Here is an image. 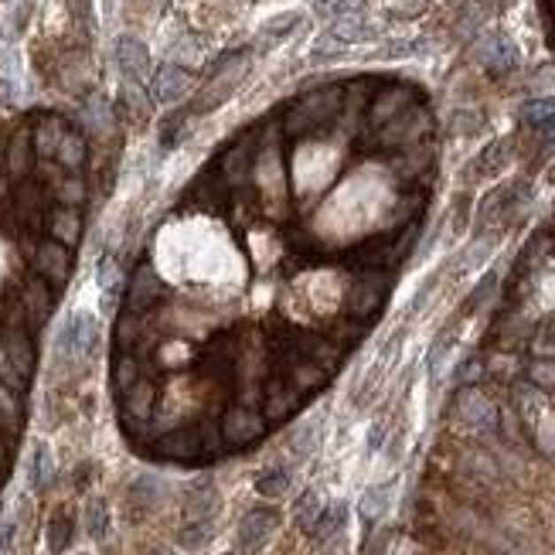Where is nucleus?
<instances>
[{
    "mask_svg": "<svg viewBox=\"0 0 555 555\" xmlns=\"http://www.w3.org/2000/svg\"><path fill=\"white\" fill-rule=\"evenodd\" d=\"M344 51H348V48H344L341 42H337V38H331V35L324 31V35H317V42H313L311 62H317V66H328V62H337Z\"/></svg>",
    "mask_w": 555,
    "mask_h": 555,
    "instance_id": "39",
    "label": "nucleus"
},
{
    "mask_svg": "<svg viewBox=\"0 0 555 555\" xmlns=\"http://www.w3.org/2000/svg\"><path fill=\"white\" fill-rule=\"evenodd\" d=\"M392 505V484H375V488H368L361 494V501H358V514L368 521V525H375L378 518L389 511Z\"/></svg>",
    "mask_w": 555,
    "mask_h": 555,
    "instance_id": "27",
    "label": "nucleus"
},
{
    "mask_svg": "<svg viewBox=\"0 0 555 555\" xmlns=\"http://www.w3.org/2000/svg\"><path fill=\"white\" fill-rule=\"evenodd\" d=\"M320 511H324V497H320L317 490H307V494H300V497H297V505H293V518H297V525H300L304 532H311L313 521L320 518Z\"/></svg>",
    "mask_w": 555,
    "mask_h": 555,
    "instance_id": "33",
    "label": "nucleus"
},
{
    "mask_svg": "<svg viewBox=\"0 0 555 555\" xmlns=\"http://www.w3.org/2000/svg\"><path fill=\"white\" fill-rule=\"evenodd\" d=\"M228 555H235V552H228Z\"/></svg>",
    "mask_w": 555,
    "mask_h": 555,
    "instance_id": "57",
    "label": "nucleus"
},
{
    "mask_svg": "<svg viewBox=\"0 0 555 555\" xmlns=\"http://www.w3.org/2000/svg\"><path fill=\"white\" fill-rule=\"evenodd\" d=\"M112 378H116V389L127 392L130 385L140 382V361H136L130 351H119V355H116V365H112Z\"/></svg>",
    "mask_w": 555,
    "mask_h": 555,
    "instance_id": "38",
    "label": "nucleus"
},
{
    "mask_svg": "<svg viewBox=\"0 0 555 555\" xmlns=\"http://www.w3.org/2000/svg\"><path fill=\"white\" fill-rule=\"evenodd\" d=\"M300 27H304V14L300 11H280V14H273V18L263 21V27H259V45L263 48L283 45Z\"/></svg>",
    "mask_w": 555,
    "mask_h": 555,
    "instance_id": "14",
    "label": "nucleus"
},
{
    "mask_svg": "<svg viewBox=\"0 0 555 555\" xmlns=\"http://www.w3.org/2000/svg\"><path fill=\"white\" fill-rule=\"evenodd\" d=\"M344 110V89L341 86H324L317 92H307L300 96L293 106L287 110V119H283V134L289 136H313L317 130H328L334 119Z\"/></svg>",
    "mask_w": 555,
    "mask_h": 555,
    "instance_id": "2",
    "label": "nucleus"
},
{
    "mask_svg": "<svg viewBox=\"0 0 555 555\" xmlns=\"http://www.w3.org/2000/svg\"><path fill=\"white\" fill-rule=\"evenodd\" d=\"M82 123L89 127L92 134H106V130L112 127L110 103H106V99H99V96H92L89 103L82 106Z\"/></svg>",
    "mask_w": 555,
    "mask_h": 555,
    "instance_id": "37",
    "label": "nucleus"
},
{
    "mask_svg": "<svg viewBox=\"0 0 555 555\" xmlns=\"http://www.w3.org/2000/svg\"><path fill=\"white\" fill-rule=\"evenodd\" d=\"M55 195H58L62 204H72V208H75V204H82V201H86V184H82L79 178H66V181H58V184H55Z\"/></svg>",
    "mask_w": 555,
    "mask_h": 555,
    "instance_id": "45",
    "label": "nucleus"
},
{
    "mask_svg": "<svg viewBox=\"0 0 555 555\" xmlns=\"http://www.w3.org/2000/svg\"><path fill=\"white\" fill-rule=\"evenodd\" d=\"M4 457H7V446H4V440H0V464H4Z\"/></svg>",
    "mask_w": 555,
    "mask_h": 555,
    "instance_id": "55",
    "label": "nucleus"
},
{
    "mask_svg": "<svg viewBox=\"0 0 555 555\" xmlns=\"http://www.w3.org/2000/svg\"><path fill=\"white\" fill-rule=\"evenodd\" d=\"M66 130L68 127L58 119V116H45V119H38V127L31 130V147H35V154L45 157V160H55V150H58V143H62Z\"/></svg>",
    "mask_w": 555,
    "mask_h": 555,
    "instance_id": "18",
    "label": "nucleus"
},
{
    "mask_svg": "<svg viewBox=\"0 0 555 555\" xmlns=\"http://www.w3.org/2000/svg\"><path fill=\"white\" fill-rule=\"evenodd\" d=\"M453 348V334L446 331V334H440L436 341H433V348H429V372L436 375L440 372V365H443V358H446V351Z\"/></svg>",
    "mask_w": 555,
    "mask_h": 555,
    "instance_id": "49",
    "label": "nucleus"
},
{
    "mask_svg": "<svg viewBox=\"0 0 555 555\" xmlns=\"http://www.w3.org/2000/svg\"><path fill=\"white\" fill-rule=\"evenodd\" d=\"M11 538H14V521H11V518H4V521H0V555L7 552Z\"/></svg>",
    "mask_w": 555,
    "mask_h": 555,
    "instance_id": "50",
    "label": "nucleus"
},
{
    "mask_svg": "<svg viewBox=\"0 0 555 555\" xmlns=\"http://www.w3.org/2000/svg\"><path fill=\"white\" fill-rule=\"evenodd\" d=\"M130 7H143V4H150V0H127Z\"/></svg>",
    "mask_w": 555,
    "mask_h": 555,
    "instance_id": "54",
    "label": "nucleus"
},
{
    "mask_svg": "<svg viewBox=\"0 0 555 555\" xmlns=\"http://www.w3.org/2000/svg\"><path fill=\"white\" fill-rule=\"evenodd\" d=\"M222 505L219 497V488L212 484V477H198L191 488H188V521H204V518H215V511Z\"/></svg>",
    "mask_w": 555,
    "mask_h": 555,
    "instance_id": "13",
    "label": "nucleus"
},
{
    "mask_svg": "<svg viewBox=\"0 0 555 555\" xmlns=\"http://www.w3.org/2000/svg\"><path fill=\"white\" fill-rule=\"evenodd\" d=\"M0 344H4L7 358L14 361V368H18L24 378H31V372H35V344H31V337L21 331V324H18V328H7L4 337H0Z\"/></svg>",
    "mask_w": 555,
    "mask_h": 555,
    "instance_id": "15",
    "label": "nucleus"
},
{
    "mask_svg": "<svg viewBox=\"0 0 555 555\" xmlns=\"http://www.w3.org/2000/svg\"><path fill=\"white\" fill-rule=\"evenodd\" d=\"M164 555H167V552H164Z\"/></svg>",
    "mask_w": 555,
    "mask_h": 555,
    "instance_id": "58",
    "label": "nucleus"
},
{
    "mask_svg": "<svg viewBox=\"0 0 555 555\" xmlns=\"http://www.w3.org/2000/svg\"><path fill=\"white\" fill-rule=\"evenodd\" d=\"M273 528H276V511L273 508L249 511L243 521H239V528H235V542H239L243 552H252V549L266 545Z\"/></svg>",
    "mask_w": 555,
    "mask_h": 555,
    "instance_id": "12",
    "label": "nucleus"
},
{
    "mask_svg": "<svg viewBox=\"0 0 555 555\" xmlns=\"http://www.w3.org/2000/svg\"><path fill=\"white\" fill-rule=\"evenodd\" d=\"M130 490H134V501H140L143 508H157V505L167 497V484H164L160 477H150V474L136 477Z\"/></svg>",
    "mask_w": 555,
    "mask_h": 555,
    "instance_id": "32",
    "label": "nucleus"
},
{
    "mask_svg": "<svg viewBox=\"0 0 555 555\" xmlns=\"http://www.w3.org/2000/svg\"><path fill=\"white\" fill-rule=\"evenodd\" d=\"M521 123L532 127V130H555V96L528 99L521 106Z\"/></svg>",
    "mask_w": 555,
    "mask_h": 555,
    "instance_id": "24",
    "label": "nucleus"
},
{
    "mask_svg": "<svg viewBox=\"0 0 555 555\" xmlns=\"http://www.w3.org/2000/svg\"><path fill=\"white\" fill-rule=\"evenodd\" d=\"M191 89H195V75L188 72V66H178V62H164L150 75V99L164 106L181 103Z\"/></svg>",
    "mask_w": 555,
    "mask_h": 555,
    "instance_id": "8",
    "label": "nucleus"
},
{
    "mask_svg": "<svg viewBox=\"0 0 555 555\" xmlns=\"http://www.w3.org/2000/svg\"><path fill=\"white\" fill-rule=\"evenodd\" d=\"M460 420L466 426H474V429H494L497 426V409L490 405L488 396H481V392H464V399H460Z\"/></svg>",
    "mask_w": 555,
    "mask_h": 555,
    "instance_id": "17",
    "label": "nucleus"
},
{
    "mask_svg": "<svg viewBox=\"0 0 555 555\" xmlns=\"http://www.w3.org/2000/svg\"><path fill=\"white\" fill-rule=\"evenodd\" d=\"M222 433L219 436H204V429H191V426H184V429H171V433H164L160 440L154 443V450L160 457H167V460H181V464H188V460H198V457H208V453H219L222 450Z\"/></svg>",
    "mask_w": 555,
    "mask_h": 555,
    "instance_id": "3",
    "label": "nucleus"
},
{
    "mask_svg": "<svg viewBox=\"0 0 555 555\" xmlns=\"http://www.w3.org/2000/svg\"><path fill=\"white\" fill-rule=\"evenodd\" d=\"M51 477H55V464H51V450L45 443L35 446V453H31V464H27V481H31V488L35 490H45L51 484Z\"/></svg>",
    "mask_w": 555,
    "mask_h": 555,
    "instance_id": "29",
    "label": "nucleus"
},
{
    "mask_svg": "<svg viewBox=\"0 0 555 555\" xmlns=\"http://www.w3.org/2000/svg\"><path fill=\"white\" fill-rule=\"evenodd\" d=\"M297 396H300V389L287 382V378H273L266 385V416L269 420H283L289 409L297 405Z\"/></svg>",
    "mask_w": 555,
    "mask_h": 555,
    "instance_id": "19",
    "label": "nucleus"
},
{
    "mask_svg": "<svg viewBox=\"0 0 555 555\" xmlns=\"http://www.w3.org/2000/svg\"><path fill=\"white\" fill-rule=\"evenodd\" d=\"M259 143H263V130H252V134H243L239 140H232L222 150V157H219V178L225 184H249Z\"/></svg>",
    "mask_w": 555,
    "mask_h": 555,
    "instance_id": "5",
    "label": "nucleus"
},
{
    "mask_svg": "<svg viewBox=\"0 0 555 555\" xmlns=\"http://www.w3.org/2000/svg\"><path fill=\"white\" fill-rule=\"evenodd\" d=\"M378 443H382V426H375L372 436H368V446H372V450H378Z\"/></svg>",
    "mask_w": 555,
    "mask_h": 555,
    "instance_id": "53",
    "label": "nucleus"
},
{
    "mask_svg": "<svg viewBox=\"0 0 555 555\" xmlns=\"http://www.w3.org/2000/svg\"><path fill=\"white\" fill-rule=\"evenodd\" d=\"M317 433H320V422H304L293 436H289V450L297 457H311L313 446H317Z\"/></svg>",
    "mask_w": 555,
    "mask_h": 555,
    "instance_id": "41",
    "label": "nucleus"
},
{
    "mask_svg": "<svg viewBox=\"0 0 555 555\" xmlns=\"http://www.w3.org/2000/svg\"><path fill=\"white\" fill-rule=\"evenodd\" d=\"M538 378H549V385H555V365H545V368H538Z\"/></svg>",
    "mask_w": 555,
    "mask_h": 555,
    "instance_id": "52",
    "label": "nucleus"
},
{
    "mask_svg": "<svg viewBox=\"0 0 555 555\" xmlns=\"http://www.w3.org/2000/svg\"><path fill=\"white\" fill-rule=\"evenodd\" d=\"M337 157L341 150L328 143V140H317V136H300L297 150L289 157V181H293V195L297 198H311L317 195L328 181H331L334 167H337Z\"/></svg>",
    "mask_w": 555,
    "mask_h": 555,
    "instance_id": "1",
    "label": "nucleus"
},
{
    "mask_svg": "<svg viewBox=\"0 0 555 555\" xmlns=\"http://www.w3.org/2000/svg\"><path fill=\"white\" fill-rule=\"evenodd\" d=\"M481 127H484V116L477 110H457L450 116V130H453V134L470 136V134H477Z\"/></svg>",
    "mask_w": 555,
    "mask_h": 555,
    "instance_id": "42",
    "label": "nucleus"
},
{
    "mask_svg": "<svg viewBox=\"0 0 555 555\" xmlns=\"http://www.w3.org/2000/svg\"><path fill=\"white\" fill-rule=\"evenodd\" d=\"M477 375H481V361H466L464 368H460V382H464V385H470Z\"/></svg>",
    "mask_w": 555,
    "mask_h": 555,
    "instance_id": "51",
    "label": "nucleus"
},
{
    "mask_svg": "<svg viewBox=\"0 0 555 555\" xmlns=\"http://www.w3.org/2000/svg\"><path fill=\"white\" fill-rule=\"evenodd\" d=\"M96 344H99V320L89 311L72 313L55 337V348L66 361H86V358H92Z\"/></svg>",
    "mask_w": 555,
    "mask_h": 555,
    "instance_id": "4",
    "label": "nucleus"
},
{
    "mask_svg": "<svg viewBox=\"0 0 555 555\" xmlns=\"http://www.w3.org/2000/svg\"><path fill=\"white\" fill-rule=\"evenodd\" d=\"M123 293H127V311L147 317V313L154 311L157 304L167 297V287L160 283V276H157L154 266H136Z\"/></svg>",
    "mask_w": 555,
    "mask_h": 555,
    "instance_id": "7",
    "label": "nucleus"
},
{
    "mask_svg": "<svg viewBox=\"0 0 555 555\" xmlns=\"http://www.w3.org/2000/svg\"><path fill=\"white\" fill-rule=\"evenodd\" d=\"M361 0H311V7L320 18H341V14H355Z\"/></svg>",
    "mask_w": 555,
    "mask_h": 555,
    "instance_id": "43",
    "label": "nucleus"
},
{
    "mask_svg": "<svg viewBox=\"0 0 555 555\" xmlns=\"http://www.w3.org/2000/svg\"><path fill=\"white\" fill-rule=\"evenodd\" d=\"M116 68L123 75V82H147L150 79V48L143 45L136 35H119L116 48H112Z\"/></svg>",
    "mask_w": 555,
    "mask_h": 555,
    "instance_id": "9",
    "label": "nucleus"
},
{
    "mask_svg": "<svg viewBox=\"0 0 555 555\" xmlns=\"http://www.w3.org/2000/svg\"><path fill=\"white\" fill-rule=\"evenodd\" d=\"M0 382H4V385H11L14 392H24V389H27V378H24L21 372L14 368V361L7 358L4 344H0Z\"/></svg>",
    "mask_w": 555,
    "mask_h": 555,
    "instance_id": "46",
    "label": "nucleus"
},
{
    "mask_svg": "<svg viewBox=\"0 0 555 555\" xmlns=\"http://www.w3.org/2000/svg\"><path fill=\"white\" fill-rule=\"evenodd\" d=\"M72 538H75V521H72V514L58 511L51 518V525H48V549L55 555H62L72 545Z\"/></svg>",
    "mask_w": 555,
    "mask_h": 555,
    "instance_id": "31",
    "label": "nucleus"
},
{
    "mask_svg": "<svg viewBox=\"0 0 555 555\" xmlns=\"http://www.w3.org/2000/svg\"><path fill=\"white\" fill-rule=\"evenodd\" d=\"M508 157H511L508 140H494V143H488V147L477 154V160L470 164V171H474L477 178H494V174H501V167L508 164Z\"/></svg>",
    "mask_w": 555,
    "mask_h": 555,
    "instance_id": "22",
    "label": "nucleus"
},
{
    "mask_svg": "<svg viewBox=\"0 0 555 555\" xmlns=\"http://www.w3.org/2000/svg\"><path fill=\"white\" fill-rule=\"evenodd\" d=\"M51 235H55V243H75L79 239V232H82V222H79V212L72 208V204H62V208H55V215H51Z\"/></svg>",
    "mask_w": 555,
    "mask_h": 555,
    "instance_id": "28",
    "label": "nucleus"
},
{
    "mask_svg": "<svg viewBox=\"0 0 555 555\" xmlns=\"http://www.w3.org/2000/svg\"><path fill=\"white\" fill-rule=\"evenodd\" d=\"M494 287H497V273H484V280L474 287V293H470V300H466V311H477L484 300H488L490 293H494Z\"/></svg>",
    "mask_w": 555,
    "mask_h": 555,
    "instance_id": "48",
    "label": "nucleus"
},
{
    "mask_svg": "<svg viewBox=\"0 0 555 555\" xmlns=\"http://www.w3.org/2000/svg\"><path fill=\"white\" fill-rule=\"evenodd\" d=\"M477 62L494 72V75H505V72H514L521 55H518V45L511 42L505 31H488L481 42H477Z\"/></svg>",
    "mask_w": 555,
    "mask_h": 555,
    "instance_id": "10",
    "label": "nucleus"
},
{
    "mask_svg": "<svg viewBox=\"0 0 555 555\" xmlns=\"http://www.w3.org/2000/svg\"><path fill=\"white\" fill-rule=\"evenodd\" d=\"M409 106H412V92L405 89V86H392V89H385L375 103H372L368 116H372L375 123H389L392 116H399V112L409 110Z\"/></svg>",
    "mask_w": 555,
    "mask_h": 555,
    "instance_id": "20",
    "label": "nucleus"
},
{
    "mask_svg": "<svg viewBox=\"0 0 555 555\" xmlns=\"http://www.w3.org/2000/svg\"><path fill=\"white\" fill-rule=\"evenodd\" d=\"M219 433H222V443L245 446L266 433V416H263L259 409H252L249 402H243V405H228L222 416V426H219Z\"/></svg>",
    "mask_w": 555,
    "mask_h": 555,
    "instance_id": "6",
    "label": "nucleus"
},
{
    "mask_svg": "<svg viewBox=\"0 0 555 555\" xmlns=\"http://www.w3.org/2000/svg\"><path fill=\"white\" fill-rule=\"evenodd\" d=\"M344 521H348V505H341V501H334V505H324L320 518L313 521L311 538H317V542H331L334 535L344 528Z\"/></svg>",
    "mask_w": 555,
    "mask_h": 555,
    "instance_id": "23",
    "label": "nucleus"
},
{
    "mask_svg": "<svg viewBox=\"0 0 555 555\" xmlns=\"http://www.w3.org/2000/svg\"><path fill=\"white\" fill-rule=\"evenodd\" d=\"M212 532H215L212 518H204V521H188L178 535L181 549H188V552H201V549L212 542Z\"/></svg>",
    "mask_w": 555,
    "mask_h": 555,
    "instance_id": "34",
    "label": "nucleus"
},
{
    "mask_svg": "<svg viewBox=\"0 0 555 555\" xmlns=\"http://www.w3.org/2000/svg\"><path fill=\"white\" fill-rule=\"evenodd\" d=\"M86 157H89L86 136L75 134V130H66L62 143H58V150H55V160H58V164H62L66 171H79V167L86 164Z\"/></svg>",
    "mask_w": 555,
    "mask_h": 555,
    "instance_id": "26",
    "label": "nucleus"
},
{
    "mask_svg": "<svg viewBox=\"0 0 555 555\" xmlns=\"http://www.w3.org/2000/svg\"><path fill=\"white\" fill-rule=\"evenodd\" d=\"M21 300H24V311L31 313V320L35 324H45V317L51 313V289H48V283L42 276L24 287Z\"/></svg>",
    "mask_w": 555,
    "mask_h": 555,
    "instance_id": "25",
    "label": "nucleus"
},
{
    "mask_svg": "<svg viewBox=\"0 0 555 555\" xmlns=\"http://www.w3.org/2000/svg\"><path fill=\"white\" fill-rule=\"evenodd\" d=\"M328 35L331 38H337L344 48L358 45V42H368L372 35H375V27L368 24V18H361V14H341V18H334L331 24H328Z\"/></svg>",
    "mask_w": 555,
    "mask_h": 555,
    "instance_id": "16",
    "label": "nucleus"
},
{
    "mask_svg": "<svg viewBox=\"0 0 555 555\" xmlns=\"http://www.w3.org/2000/svg\"><path fill=\"white\" fill-rule=\"evenodd\" d=\"M31 157H35V147H31V136L21 134L14 143H11V150H7V171L14 174V178H24L27 171H31Z\"/></svg>",
    "mask_w": 555,
    "mask_h": 555,
    "instance_id": "36",
    "label": "nucleus"
},
{
    "mask_svg": "<svg viewBox=\"0 0 555 555\" xmlns=\"http://www.w3.org/2000/svg\"><path fill=\"white\" fill-rule=\"evenodd\" d=\"M256 490L263 497H283L289 490V470L287 466H266L259 477H256Z\"/></svg>",
    "mask_w": 555,
    "mask_h": 555,
    "instance_id": "35",
    "label": "nucleus"
},
{
    "mask_svg": "<svg viewBox=\"0 0 555 555\" xmlns=\"http://www.w3.org/2000/svg\"><path fill=\"white\" fill-rule=\"evenodd\" d=\"M0 412H4L7 422L21 420V399H18V392H14L11 385H4V382H0Z\"/></svg>",
    "mask_w": 555,
    "mask_h": 555,
    "instance_id": "47",
    "label": "nucleus"
},
{
    "mask_svg": "<svg viewBox=\"0 0 555 555\" xmlns=\"http://www.w3.org/2000/svg\"><path fill=\"white\" fill-rule=\"evenodd\" d=\"M96 283L103 289V311H112V307H116V293L123 287V273H119V263H116L112 252H106V256L99 259V266H96Z\"/></svg>",
    "mask_w": 555,
    "mask_h": 555,
    "instance_id": "21",
    "label": "nucleus"
},
{
    "mask_svg": "<svg viewBox=\"0 0 555 555\" xmlns=\"http://www.w3.org/2000/svg\"><path fill=\"white\" fill-rule=\"evenodd\" d=\"M86 532H89V538H106L110 535V508L103 501H89V508H86Z\"/></svg>",
    "mask_w": 555,
    "mask_h": 555,
    "instance_id": "40",
    "label": "nucleus"
},
{
    "mask_svg": "<svg viewBox=\"0 0 555 555\" xmlns=\"http://www.w3.org/2000/svg\"><path fill=\"white\" fill-rule=\"evenodd\" d=\"M123 405H127V412L136 416V420H147L150 416V409H154V385L150 382H136L130 385L127 392H123Z\"/></svg>",
    "mask_w": 555,
    "mask_h": 555,
    "instance_id": "30",
    "label": "nucleus"
},
{
    "mask_svg": "<svg viewBox=\"0 0 555 555\" xmlns=\"http://www.w3.org/2000/svg\"><path fill=\"white\" fill-rule=\"evenodd\" d=\"M35 273L45 280L51 289H62L72 273V256L62 243H45L35 252Z\"/></svg>",
    "mask_w": 555,
    "mask_h": 555,
    "instance_id": "11",
    "label": "nucleus"
},
{
    "mask_svg": "<svg viewBox=\"0 0 555 555\" xmlns=\"http://www.w3.org/2000/svg\"><path fill=\"white\" fill-rule=\"evenodd\" d=\"M552 35H555V24H552Z\"/></svg>",
    "mask_w": 555,
    "mask_h": 555,
    "instance_id": "56",
    "label": "nucleus"
},
{
    "mask_svg": "<svg viewBox=\"0 0 555 555\" xmlns=\"http://www.w3.org/2000/svg\"><path fill=\"white\" fill-rule=\"evenodd\" d=\"M27 18H31V4H27V0L14 4V7L7 11V21H4V27H7V38H11V42H14V38H21V31L27 27Z\"/></svg>",
    "mask_w": 555,
    "mask_h": 555,
    "instance_id": "44",
    "label": "nucleus"
}]
</instances>
